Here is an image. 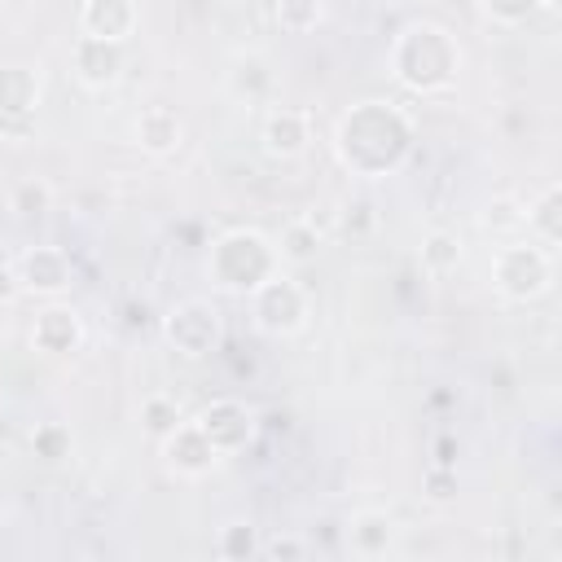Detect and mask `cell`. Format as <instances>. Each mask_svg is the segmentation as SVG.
<instances>
[{
  "label": "cell",
  "instance_id": "1",
  "mask_svg": "<svg viewBox=\"0 0 562 562\" xmlns=\"http://www.w3.org/2000/svg\"><path fill=\"white\" fill-rule=\"evenodd\" d=\"M413 136H417V127H413L408 110H400L391 101H360L338 119L334 154L351 176L382 180L404 167V158L413 154Z\"/></svg>",
  "mask_w": 562,
  "mask_h": 562
},
{
  "label": "cell",
  "instance_id": "2",
  "mask_svg": "<svg viewBox=\"0 0 562 562\" xmlns=\"http://www.w3.org/2000/svg\"><path fill=\"white\" fill-rule=\"evenodd\" d=\"M457 70H461V48L452 31L439 22H408L391 40V75L417 97L448 92L457 83Z\"/></svg>",
  "mask_w": 562,
  "mask_h": 562
},
{
  "label": "cell",
  "instance_id": "3",
  "mask_svg": "<svg viewBox=\"0 0 562 562\" xmlns=\"http://www.w3.org/2000/svg\"><path fill=\"white\" fill-rule=\"evenodd\" d=\"M281 268L277 246L259 228H228L206 250V277L224 294H250L259 281H268Z\"/></svg>",
  "mask_w": 562,
  "mask_h": 562
},
{
  "label": "cell",
  "instance_id": "4",
  "mask_svg": "<svg viewBox=\"0 0 562 562\" xmlns=\"http://www.w3.org/2000/svg\"><path fill=\"white\" fill-rule=\"evenodd\" d=\"M492 285L505 303H531L553 285V250L540 241H501L492 255Z\"/></svg>",
  "mask_w": 562,
  "mask_h": 562
},
{
  "label": "cell",
  "instance_id": "5",
  "mask_svg": "<svg viewBox=\"0 0 562 562\" xmlns=\"http://www.w3.org/2000/svg\"><path fill=\"white\" fill-rule=\"evenodd\" d=\"M246 299H250V321H255V329L268 334V338H294V334L307 325V312H312L307 290H303L285 268H277L268 281H259Z\"/></svg>",
  "mask_w": 562,
  "mask_h": 562
},
{
  "label": "cell",
  "instance_id": "6",
  "mask_svg": "<svg viewBox=\"0 0 562 562\" xmlns=\"http://www.w3.org/2000/svg\"><path fill=\"white\" fill-rule=\"evenodd\" d=\"M162 338L176 356L184 360H206L211 351H220L224 342V321L220 307L206 299H184L162 316Z\"/></svg>",
  "mask_w": 562,
  "mask_h": 562
},
{
  "label": "cell",
  "instance_id": "7",
  "mask_svg": "<svg viewBox=\"0 0 562 562\" xmlns=\"http://www.w3.org/2000/svg\"><path fill=\"white\" fill-rule=\"evenodd\" d=\"M198 430L211 439V448L220 452V457H237V452H246L250 448V439H255V408H246L241 400H211L198 417Z\"/></svg>",
  "mask_w": 562,
  "mask_h": 562
},
{
  "label": "cell",
  "instance_id": "8",
  "mask_svg": "<svg viewBox=\"0 0 562 562\" xmlns=\"http://www.w3.org/2000/svg\"><path fill=\"white\" fill-rule=\"evenodd\" d=\"M70 66H75V79L92 92H105L123 79L127 70V44L119 40H92V35H75V48H70Z\"/></svg>",
  "mask_w": 562,
  "mask_h": 562
},
{
  "label": "cell",
  "instance_id": "9",
  "mask_svg": "<svg viewBox=\"0 0 562 562\" xmlns=\"http://www.w3.org/2000/svg\"><path fill=\"white\" fill-rule=\"evenodd\" d=\"M158 452H162V465L176 474V479H202L220 465V452L211 448V439L198 430V422H180L171 435L158 439Z\"/></svg>",
  "mask_w": 562,
  "mask_h": 562
},
{
  "label": "cell",
  "instance_id": "10",
  "mask_svg": "<svg viewBox=\"0 0 562 562\" xmlns=\"http://www.w3.org/2000/svg\"><path fill=\"white\" fill-rule=\"evenodd\" d=\"M13 272H18V285L31 290V294H40V299H57L75 281V268H70L66 250H57V246H31V250H22V259L13 263Z\"/></svg>",
  "mask_w": 562,
  "mask_h": 562
},
{
  "label": "cell",
  "instance_id": "11",
  "mask_svg": "<svg viewBox=\"0 0 562 562\" xmlns=\"http://www.w3.org/2000/svg\"><path fill=\"white\" fill-rule=\"evenodd\" d=\"M31 347L44 356H70L83 347V321L70 303H48L31 321Z\"/></svg>",
  "mask_w": 562,
  "mask_h": 562
},
{
  "label": "cell",
  "instance_id": "12",
  "mask_svg": "<svg viewBox=\"0 0 562 562\" xmlns=\"http://www.w3.org/2000/svg\"><path fill=\"white\" fill-rule=\"evenodd\" d=\"M136 22H140L136 0H83L79 4V35H92V40L127 44L136 35Z\"/></svg>",
  "mask_w": 562,
  "mask_h": 562
},
{
  "label": "cell",
  "instance_id": "13",
  "mask_svg": "<svg viewBox=\"0 0 562 562\" xmlns=\"http://www.w3.org/2000/svg\"><path fill=\"white\" fill-rule=\"evenodd\" d=\"M307 140H312V119L294 105H272L268 119H263V149L268 158H303L307 154Z\"/></svg>",
  "mask_w": 562,
  "mask_h": 562
},
{
  "label": "cell",
  "instance_id": "14",
  "mask_svg": "<svg viewBox=\"0 0 562 562\" xmlns=\"http://www.w3.org/2000/svg\"><path fill=\"white\" fill-rule=\"evenodd\" d=\"M136 145L145 149V154H154V158H167V154H176V145L184 140V119L171 110V105H145L140 114H136Z\"/></svg>",
  "mask_w": 562,
  "mask_h": 562
},
{
  "label": "cell",
  "instance_id": "15",
  "mask_svg": "<svg viewBox=\"0 0 562 562\" xmlns=\"http://www.w3.org/2000/svg\"><path fill=\"white\" fill-rule=\"evenodd\" d=\"M391 544H395V522H391V514H382V509H360V514H351V522H347V549H351L356 558H382Z\"/></svg>",
  "mask_w": 562,
  "mask_h": 562
},
{
  "label": "cell",
  "instance_id": "16",
  "mask_svg": "<svg viewBox=\"0 0 562 562\" xmlns=\"http://www.w3.org/2000/svg\"><path fill=\"white\" fill-rule=\"evenodd\" d=\"M40 105V75L22 61L0 66V114L13 119H31V110Z\"/></svg>",
  "mask_w": 562,
  "mask_h": 562
},
{
  "label": "cell",
  "instance_id": "17",
  "mask_svg": "<svg viewBox=\"0 0 562 562\" xmlns=\"http://www.w3.org/2000/svg\"><path fill=\"white\" fill-rule=\"evenodd\" d=\"M522 228H527L531 241H540V246H549V250L562 241V189H558V184H544L540 198L527 202Z\"/></svg>",
  "mask_w": 562,
  "mask_h": 562
},
{
  "label": "cell",
  "instance_id": "18",
  "mask_svg": "<svg viewBox=\"0 0 562 562\" xmlns=\"http://www.w3.org/2000/svg\"><path fill=\"white\" fill-rule=\"evenodd\" d=\"M272 246H277L281 268H307V263H316V255H321V228H316V220L299 215V220H290V224L281 228V237H277Z\"/></svg>",
  "mask_w": 562,
  "mask_h": 562
},
{
  "label": "cell",
  "instance_id": "19",
  "mask_svg": "<svg viewBox=\"0 0 562 562\" xmlns=\"http://www.w3.org/2000/svg\"><path fill=\"white\" fill-rule=\"evenodd\" d=\"M272 18L285 35H312L325 22V0H272Z\"/></svg>",
  "mask_w": 562,
  "mask_h": 562
},
{
  "label": "cell",
  "instance_id": "20",
  "mask_svg": "<svg viewBox=\"0 0 562 562\" xmlns=\"http://www.w3.org/2000/svg\"><path fill=\"white\" fill-rule=\"evenodd\" d=\"M9 211H13L18 220H40V215H48V211H53V184L40 180V176L18 180V184L9 189Z\"/></svg>",
  "mask_w": 562,
  "mask_h": 562
},
{
  "label": "cell",
  "instance_id": "21",
  "mask_svg": "<svg viewBox=\"0 0 562 562\" xmlns=\"http://www.w3.org/2000/svg\"><path fill=\"white\" fill-rule=\"evenodd\" d=\"M228 88H233L241 101H259V97L272 88L268 61H263V57H237L233 70H228Z\"/></svg>",
  "mask_w": 562,
  "mask_h": 562
},
{
  "label": "cell",
  "instance_id": "22",
  "mask_svg": "<svg viewBox=\"0 0 562 562\" xmlns=\"http://www.w3.org/2000/svg\"><path fill=\"white\" fill-rule=\"evenodd\" d=\"M457 263H461V241H457L452 233H443V228L426 233V241H422V272L448 277Z\"/></svg>",
  "mask_w": 562,
  "mask_h": 562
},
{
  "label": "cell",
  "instance_id": "23",
  "mask_svg": "<svg viewBox=\"0 0 562 562\" xmlns=\"http://www.w3.org/2000/svg\"><path fill=\"white\" fill-rule=\"evenodd\" d=\"M215 553L228 558V562H246V558H255V553H259V536H255V527H250V522H228V527H220V536H215Z\"/></svg>",
  "mask_w": 562,
  "mask_h": 562
},
{
  "label": "cell",
  "instance_id": "24",
  "mask_svg": "<svg viewBox=\"0 0 562 562\" xmlns=\"http://www.w3.org/2000/svg\"><path fill=\"white\" fill-rule=\"evenodd\" d=\"M140 422H145V430H149L154 439H162V435H171V430L184 422V413H180V404H176L171 395H149V400L140 404Z\"/></svg>",
  "mask_w": 562,
  "mask_h": 562
},
{
  "label": "cell",
  "instance_id": "25",
  "mask_svg": "<svg viewBox=\"0 0 562 562\" xmlns=\"http://www.w3.org/2000/svg\"><path fill=\"white\" fill-rule=\"evenodd\" d=\"M70 426H61V422H44V426H35L31 430V448H35V457L40 461H61V457H70Z\"/></svg>",
  "mask_w": 562,
  "mask_h": 562
},
{
  "label": "cell",
  "instance_id": "26",
  "mask_svg": "<svg viewBox=\"0 0 562 562\" xmlns=\"http://www.w3.org/2000/svg\"><path fill=\"white\" fill-rule=\"evenodd\" d=\"M544 4H553V0H483V13H487L492 22H501V26H522V22L536 18Z\"/></svg>",
  "mask_w": 562,
  "mask_h": 562
},
{
  "label": "cell",
  "instance_id": "27",
  "mask_svg": "<svg viewBox=\"0 0 562 562\" xmlns=\"http://www.w3.org/2000/svg\"><path fill=\"white\" fill-rule=\"evenodd\" d=\"M522 228V211H518V202L514 198H496L492 206H487V215H483V228L487 233H501V228Z\"/></svg>",
  "mask_w": 562,
  "mask_h": 562
},
{
  "label": "cell",
  "instance_id": "28",
  "mask_svg": "<svg viewBox=\"0 0 562 562\" xmlns=\"http://www.w3.org/2000/svg\"><path fill=\"white\" fill-rule=\"evenodd\" d=\"M259 553L263 558H307V540H299V536H272V540H259Z\"/></svg>",
  "mask_w": 562,
  "mask_h": 562
},
{
  "label": "cell",
  "instance_id": "29",
  "mask_svg": "<svg viewBox=\"0 0 562 562\" xmlns=\"http://www.w3.org/2000/svg\"><path fill=\"white\" fill-rule=\"evenodd\" d=\"M18 294H22V285H18V272H13V263H0V307H9Z\"/></svg>",
  "mask_w": 562,
  "mask_h": 562
}]
</instances>
